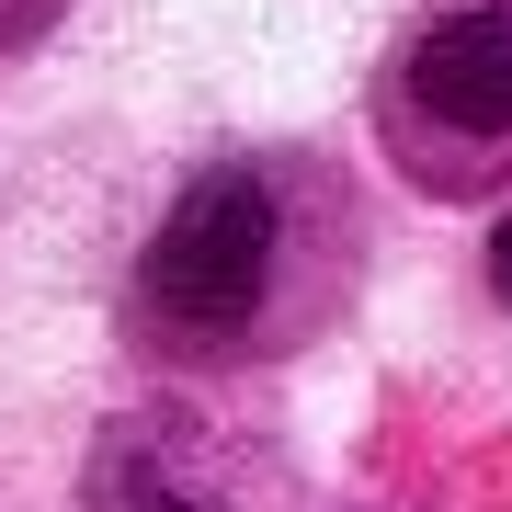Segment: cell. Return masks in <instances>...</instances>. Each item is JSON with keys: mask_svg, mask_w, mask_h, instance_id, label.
<instances>
[{"mask_svg": "<svg viewBox=\"0 0 512 512\" xmlns=\"http://www.w3.org/2000/svg\"><path fill=\"white\" fill-rule=\"evenodd\" d=\"M387 114H410V126H433L456 148H512V12L501 0H467V12L421 23Z\"/></svg>", "mask_w": 512, "mask_h": 512, "instance_id": "cell-2", "label": "cell"}, {"mask_svg": "<svg viewBox=\"0 0 512 512\" xmlns=\"http://www.w3.org/2000/svg\"><path fill=\"white\" fill-rule=\"evenodd\" d=\"M274 239H285V217H274V183L251 160L194 171L137 262V308L171 342H228V330H251L262 285H274Z\"/></svg>", "mask_w": 512, "mask_h": 512, "instance_id": "cell-1", "label": "cell"}, {"mask_svg": "<svg viewBox=\"0 0 512 512\" xmlns=\"http://www.w3.org/2000/svg\"><path fill=\"white\" fill-rule=\"evenodd\" d=\"M80 512H228V490L194 467V444L171 421H114V433H92Z\"/></svg>", "mask_w": 512, "mask_h": 512, "instance_id": "cell-3", "label": "cell"}, {"mask_svg": "<svg viewBox=\"0 0 512 512\" xmlns=\"http://www.w3.org/2000/svg\"><path fill=\"white\" fill-rule=\"evenodd\" d=\"M478 274H490V296H501V308H512V217L490 228V262H478Z\"/></svg>", "mask_w": 512, "mask_h": 512, "instance_id": "cell-4", "label": "cell"}]
</instances>
